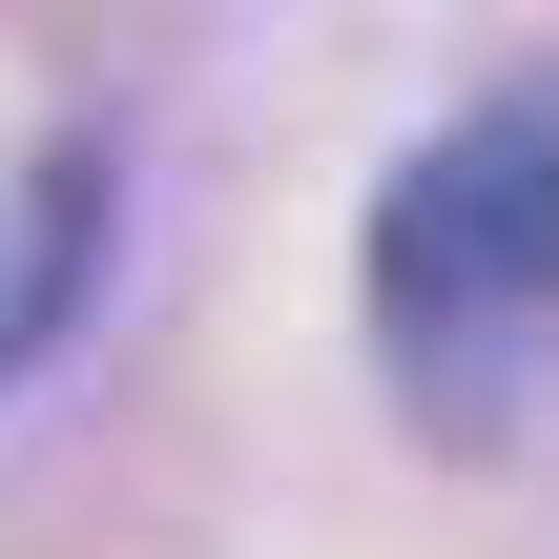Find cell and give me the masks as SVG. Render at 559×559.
<instances>
[{"mask_svg": "<svg viewBox=\"0 0 559 559\" xmlns=\"http://www.w3.org/2000/svg\"><path fill=\"white\" fill-rule=\"evenodd\" d=\"M559 353V83H498L373 187V373L436 436H519Z\"/></svg>", "mask_w": 559, "mask_h": 559, "instance_id": "obj_1", "label": "cell"}]
</instances>
